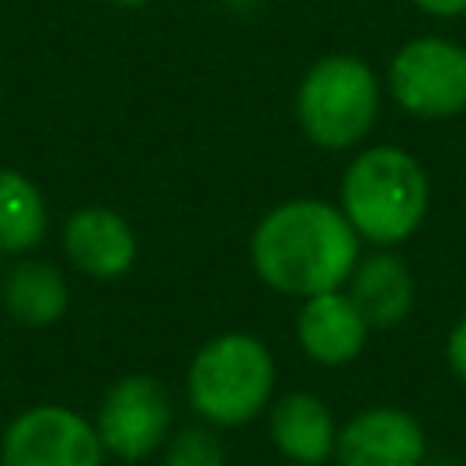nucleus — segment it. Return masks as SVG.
I'll list each match as a JSON object with an SVG mask.
<instances>
[{
	"mask_svg": "<svg viewBox=\"0 0 466 466\" xmlns=\"http://www.w3.org/2000/svg\"><path fill=\"white\" fill-rule=\"evenodd\" d=\"M430 208L422 164L397 146L364 149L342 175V215L371 244L408 240Z\"/></svg>",
	"mask_w": 466,
	"mask_h": 466,
	"instance_id": "f03ea898",
	"label": "nucleus"
},
{
	"mask_svg": "<svg viewBox=\"0 0 466 466\" xmlns=\"http://www.w3.org/2000/svg\"><path fill=\"white\" fill-rule=\"evenodd\" d=\"M390 91L400 109L444 120L466 109V47L448 36L408 40L390 62Z\"/></svg>",
	"mask_w": 466,
	"mask_h": 466,
	"instance_id": "39448f33",
	"label": "nucleus"
},
{
	"mask_svg": "<svg viewBox=\"0 0 466 466\" xmlns=\"http://www.w3.org/2000/svg\"><path fill=\"white\" fill-rule=\"evenodd\" d=\"M4 466H98V433L69 408L40 404L22 411L4 433Z\"/></svg>",
	"mask_w": 466,
	"mask_h": 466,
	"instance_id": "423d86ee",
	"label": "nucleus"
},
{
	"mask_svg": "<svg viewBox=\"0 0 466 466\" xmlns=\"http://www.w3.org/2000/svg\"><path fill=\"white\" fill-rule=\"evenodd\" d=\"M291 466H302V462H291Z\"/></svg>",
	"mask_w": 466,
	"mask_h": 466,
	"instance_id": "6ab92c4d",
	"label": "nucleus"
},
{
	"mask_svg": "<svg viewBox=\"0 0 466 466\" xmlns=\"http://www.w3.org/2000/svg\"><path fill=\"white\" fill-rule=\"evenodd\" d=\"M357 229L324 200H288L273 208L255 237L251 262L258 277L288 295H320L350 280L357 266Z\"/></svg>",
	"mask_w": 466,
	"mask_h": 466,
	"instance_id": "f257e3e1",
	"label": "nucleus"
},
{
	"mask_svg": "<svg viewBox=\"0 0 466 466\" xmlns=\"http://www.w3.org/2000/svg\"><path fill=\"white\" fill-rule=\"evenodd\" d=\"M371 324L350 299V291H320L309 295L299 313V342L317 364H350L364 342Z\"/></svg>",
	"mask_w": 466,
	"mask_h": 466,
	"instance_id": "1a4fd4ad",
	"label": "nucleus"
},
{
	"mask_svg": "<svg viewBox=\"0 0 466 466\" xmlns=\"http://www.w3.org/2000/svg\"><path fill=\"white\" fill-rule=\"evenodd\" d=\"M335 459L339 466H422V422L400 408H368L339 430Z\"/></svg>",
	"mask_w": 466,
	"mask_h": 466,
	"instance_id": "6e6552de",
	"label": "nucleus"
},
{
	"mask_svg": "<svg viewBox=\"0 0 466 466\" xmlns=\"http://www.w3.org/2000/svg\"><path fill=\"white\" fill-rule=\"evenodd\" d=\"M113 4H124V7H138V4H146V0H113Z\"/></svg>",
	"mask_w": 466,
	"mask_h": 466,
	"instance_id": "a211bd4d",
	"label": "nucleus"
},
{
	"mask_svg": "<svg viewBox=\"0 0 466 466\" xmlns=\"http://www.w3.org/2000/svg\"><path fill=\"white\" fill-rule=\"evenodd\" d=\"M44 226L47 211L36 186L18 171H0V251H29L33 244H40Z\"/></svg>",
	"mask_w": 466,
	"mask_h": 466,
	"instance_id": "4468645a",
	"label": "nucleus"
},
{
	"mask_svg": "<svg viewBox=\"0 0 466 466\" xmlns=\"http://www.w3.org/2000/svg\"><path fill=\"white\" fill-rule=\"evenodd\" d=\"M415 7L433 15V18H459V15H466V0H415Z\"/></svg>",
	"mask_w": 466,
	"mask_h": 466,
	"instance_id": "f3484780",
	"label": "nucleus"
},
{
	"mask_svg": "<svg viewBox=\"0 0 466 466\" xmlns=\"http://www.w3.org/2000/svg\"><path fill=\"white\" fill-rule=\"evenodd\" d=\"M66 251L91 277H120L135 262V233L109 208H84L66 222Z\"/></svg>",
	"mask_w": 466,
	"mask_h": 466,
	"instance_id": "9d476101",
	"label": "nucleus"
},
{
	"mask_svg": "<svg viewBox=\"0 0 466 466\" xmlns=\"http://www.w3.org/2000/svg\"><path fill=\"white\" fill-rule=\"evenodd\" d=\"M4 306L22 324H51L66 309V284L44 262H22L4 277Z\"/></svg>",
	"mask_w": 466,
	"mask_h": 466,
	"instance_id": "ddd939ff",
	"label": "nucleus"
},
{
	"mask_svg": "<svg viewBox=\"0 0 466 466\" xmlns=\"http://www.w3.org/2000/svg\"><path fill=\"white\" fill-rule=\"evenodd\" d=\"M269 430H273V444L302 466H320L324 459L335 455V419L328 411L324 400H317L313 393H284L273 404L269 415Z\"/></svg>",
	"mask_w": 466,
	"mask_h": 466,
	"instance_id": "f8f14e48",
	"label": "nucleus"
},
{
	"mask_svg": "<svg viewBox=\"0 0 466 466\" xmlns=\"http://www.w3.org/2000/svg\"><path fill=\"white\" fill-rule=\"evenodd\" d=\"M444 353H448V368L466 382V313L455 320V328H451V335H448Z\"/></svg>",
	"mask_w": 466,
	"mask_h": 466,
	"instance_id": "dca6fc26",
	"label": "nucleus"
},
{
	"mask_svg": "<svg viewBox=\"0 0 466 466\" xmlns=\"http://www.w3.org/2000/svg\"><path fill=\"white\" fill-rule=\"evenodd\" d=\"M167 422H171V404L164 386L146 375H131L106 393L95 433L106 451L120 459H142L164 441Z\"/></svg>",
	"mask_w": 466,
	"mask_h": 466,
	"instance_id": "0eeeda50",
	"label": "nucleus"
},
{
	"mask_svg": "<svg viewBox=\"0 0 466 466\" xmlns=\"http://www.w3.org/2000/svg\"><path fill=\"white\" fill-rule=\"evenodd\" d=\"M350 299L364 313L371 328H393L411 313L415 302V280L404 258L390 251H375L350 273Z\"/></svg>",
	"mask_w": 466,
	"mask_h": 466,
	"instance_id": "9b49d317",
	"label": "nucleus"
},
{
	"mask_svg": "<svg viewBox=\"0 0 466 466\" xmlns=\"http://www.w3.org/2000/svg\"><path fill=\"white\" fill-rule=\"evenodd\" d=\"M299 124L324 149L357 146L379 113V80L368 62L353 55L320 58L299 87Z\"/></svg>",
	"mask_w": 466,
	"mask_h": 466,
	"instance_id": "20e7f679",
	"label": "nucleus"
},
{
	"mask_svg": "<svg viewBox=\"0 0 466 466\" xmlns=\"http://www.w3.org/2000/svg\"><path fill=\"white\" fill-rule=\"evenodd\" d=\"M164 466H226V455L211 430L189 426V430H178L175 441L167 444Z\"/></svg>",
	"mask_w": 466,
	"mask_h": 466,
	"instance_id": "2eb2a0df",
	"label": "nucleus"
},
{
	"mask_svg": "<svg viewBox=\"0 0 466 466\" xmlns=\"http://www.w3.org/2000/svg\"><path fill=\"white\" fill-rule=\"evenodd\" d=\"M273 390V357L255 335H218L189 364V400L218 426H240L262 411Z\"/></svg>",
	"mask_w": 466,
	"mask_h": 466,
	"instance_id": "7ed1b4c3",
	"label": "nucleus"
}]
</instances>
